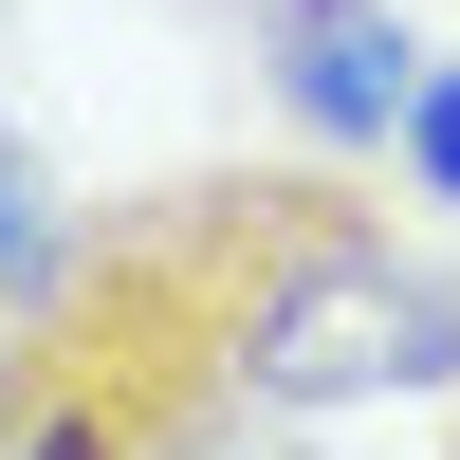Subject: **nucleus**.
Instances as JSON below:
<instances>
[{
    "instance_id": "1",
    "label": "nucleus",
    "mask_w": 460,
    "mask_h": 460,
    "mask_svg": "<svg viewBox=\"0 0 460 460\" xmlns=\"http://www.w3.org/2000/svg\"><path fill=\"white\" fill-rule=\"evenodd\" d=\"M460 368V277L387 240L350 147H240L166 166L56 240L0 368V460H166L221 405H387Z\"/></svg>"
},
{
    "instance_id": "2",
    "label": "nucleus",
    "mask_w": 460,
    "mask_h": 460,
    "mask_svg": "<svg viewBox=\"0 0 460 460\" xmlns=\"http://www.w3.org/2000/svg\"><path fill=\"white\" fill-rule=\"evenodd\" d=\"M240 37L277 56V93H295V129H314V147H387L405 74H424L405 0H240Z\"/></svg>"
},
{
    "instance_id": "3",
    "label": "nucleus",
    "mask_w": 460,
    "mask_h": 460,
    "mask_svg": "<svg viewBox=\"0 0 460 460\" xmlns=\"http://www.w3.org/2000/svg\"><path fill=\"white\" fill-rule=\"evenodd\" d=\"M387 147H405V184H424V203H460V74H405Z\"/></svg>"
},
{
    "instance_id": "4",
    "label": "nucleus",
    "mask_w": 460,
    "mask_h": 460,
    "mask_svg": "<svg viewBox=\"0 0 460 460\" xmlns=\"http://www.w3.org/2000/svg\"><path fill=\"white\" fill-rule=\"evenodd\" d=\"M442 460H460V368H442Z\"/></svg>"
}]
</instances>
